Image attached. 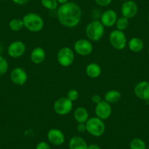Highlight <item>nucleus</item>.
Masks as SVG:
<instances>
[{
  "label": "nucleus",
  "instance_id": "obj_5",
  "mask_svg": "<svg viewBox=\"0 0 149 149\" xmlns=\"http://www.w3.org/2000/svg\"><path fill=\"white\" fill-rule=\"evenodd\" d=\"M109 42L111 46L116 50L121 51L127 45V36L123 31L115 29L109 34Z\"/></svg>",
  "mask_w": 149,
  "mask_h": 149
},
{
  "label": "nucleus",
  "instance_id": "obj_37",
  "mask_svg": "<svg viewBox=\"0 0 149 149\" xmlns=\"http://www.w3.org/2000/svg\"><path fill=\"white\" fill-rule=\"evenodd\" d=\"M148 22H149V15H148Z\"/></svg>",
  "mask_w": 149,
  "mask_h": 149
},
{
  "label": "nucleus",
  "instance_id": "obj_3",
  "mask_svg": "<svg viewBox=\"0 0 149 149\" xmlns=\"http://www.w3.org/2000/svg\"><path fill=\"white\" fill-rule=\"evenodd\" d=\"M104 34V26L98 20L91 21L86 27V35L88 40L92 42L100 41L103 37Z\"/></svg>",
  "mask_w": 149,
  "mask_h": 149
},
{
  "label": "nucleus",
  "instance_id": "obj_11",
  "mask_svg": "<svg viewBox=\"0 0 149 149\" xmlns=\"http://www.w3.org/2000/svg\"><path fill=\"white\" fill-rule=\"evenodd\" d=\"M26 45L20 40H15L11 42L8 47V54L13 58H18L22 56L26 52Z\"/></svg>",
  "mask_w": 149,
  "mask_h": 149
},
{
  "label": "nucleus",
  "instance_id": "obj_6",
  "mask_svg": "<svg viewBox=\"0 0 149 149\" xmlns=\"http://www.w3.org/2000/svg\"><path fill=\"white\" fill-rule=\"evenodd\" d=\"M57 61L64 67H70L74 61V51L69 47H63L58 51L56 55Z\"/></svg>",
  "mask_w": 149,
  "mask_h": 149
},
{
  "label": "nucleus",
  "instance_id": "obj_30",
  "mask_svg": "<svg viewBox=\"0 0 149 149\" xmlns=\"http://www.w3.org/2000/svg\"><path fill=\"white\" fill-rule=\"evenodd\" d=\"M102 97L101 96L99 95V94H94V95H92V97H91V101H92L93 103H94V104H98L99 102H100L102 101Z\"/></svg>",
  "mask_w": 149,
  "mask_h": 149
},
{
  "label": "nucleus",
  "instance_id": "obj_19",
  "mask_svg": "<svg viewBox=\"0 0 149 149\" xmlns=\"http://www.w3.org/2000/svg\"><path fill=\"white\" fill-rule=\"evenodd\" d=\"M86 73L89 78H97L102 73L101 67L95 62L89 63L86 67Z\"/></svg>",
  "mask_w": 149,
  "mask_h": 149
},
{
  "label": "nucleus",
  "instance_id": "obj_1",
  "mask_svg": "<svg viewBox=\"0 0 149 149\" xmlns=\"http://www.w3.org/2000/svg\"><path fill=\"white\" fill-rule=\"evenodd\" d=\"M56 15L58 21L63 26L74 28L80 24L82 17V11L79 5L72 2L61 5L57 8Z\"/></svg>",
  "mask_w": 149,
  "mask_h": 149
},
{
  "label": "nucleus",
  "instance_id": "obj_26",
  "mask_svg": "<svg viewBox=\"0 0 149 149\" xmlns=\"http://www.w3.org/2000/svg\"><path fill=\"white\" fill-rule=\"evenodd\" d=\"M9 68L8 61L5 57L0 55V77L3 76L8 72Z\"/></svg>",
  "mask_w": 149,
  "mask_h": 149
},
{
  "label": "nucleus",
  "instance_id": "obj_23",
  "mask_svg": "<svg viewBox=\"0 0 149 149\" xmlns=\"http://www.w3.org/2000/svg\"><path fill=\"white\" fill-rule=\"evenodd\" d=\"M130 149H146V144L141 138L132 139L130 143Z\"/></svg>",
  "mask_w": 149,
  "mask_h": 149
},
{
  "label": "nucleus",
  "instance_id": "obj_27",
  "mask_svg": "<svg viewBox=\"0 0 149 149\" xmlns=\"http://www.w3.org/2000/svg\"><path fill=\"white\" fill-rule=\"evenodd\" d=\"M67 97L73 102L74 101L78 100V99L79 98V92L76 89H71L67 93Z\"/></svg>",
  "mask_w": 149,
  "mask_h": 149
},
{
  "label": "nucleus",
  "instance_id": "obj_8",
  "mask_svg": "<svg viewBox=\"0 0 149 149\" xmlns=\"http://www.w3.org/2000/svg\"><path fill=\"white\" fill-rule=\"evenodd\" d=\"M93 49V45L89 40L79 39L74 44V53L83 56L90 55L92 53Z\"/></svg>",
  "mask_w": 149,
  "mask_h": 149
},
{
  "label": "nucleus",
  "instance_id": "obj_13",
  "mask_svg": "<svg viewBox=\"0 0 149 149\" xmlns=\"http://www.w3.org/2000/svg\"><path fill=\"white\" fill-rule=\"evenodd\" d=\"M134 94L139 100L149 101V82L143 81L137 83L134 87Z\"/></svg>",
  "mask_w": 149,
  "mask_h": 149
},
{
  "label": "nucleus",
  "instance_id": "obj_14",
  "mask_svg": "<svg viewBox=\"0 0 149 149\" xmlns=\"http://www.w3.org/2000/svg\"><path fill=\"white\" fill-rule=\"evenodd\" d=\"M117 19H118V15L116 12L112 9L104 11L100 16V22L104 27L107 28L116 25Z\"/></svg>",
  "mask_w": 149,
  "mask_h": 149
},
{
  "label": "nucleus",
  "instance_id": "obj_35",
  "mask_svg": "<svg viewBox=\"0 0 149 149\" xmlns=\"http://www.w3.org/2000/svg\"><path fill=\"white\" fill-rule=\"evenodd\" d=\"M120 1H122V2H125V1H127V0H120Z\"/></svg>",
  "mask_w": 149,
  "mask_h": 149
},
{
  "label": "nucleus",
  "instance_id": "obj_25",
  "mask_svg": "<svg viewBox=\"0 0 149 149\" xmlns=\"http://www.w3.org/2000/svg\"><path fill=\"white\" fill-rule=\"evenodd\" d=\"M41 5L48 10H55L58 8L57 0H41Z\"/></svg>",
  "mask_w": 149,
  "mask_h": 149
},
{
  "label": "nucleus",
  "instance_id": "obj_15",
  "mask_svg": "<svg viewBox=\"0 0 149 149\" xmlns=\"http://www.w3.org/2000/svg\"><path fill=\"white\" fill-rule=\"evenodd\" d=\"M48 140L52 145L56 146H61L65 141V135L61 130L58 129H51L48 131Z\"/></svg>",
  "mask_w": 149,
  "mask_h": 149
},
{
  "label": "nucleus",
  "instance_id": "obj_36",
  "mask_svg": "<svg viewBox=\"0 0 149 149\" xmlns=\"http://www.w3.org/2000/svg\"><path fill=\"white\" fill-rule=\"evenodd\" d=\"M148 55H149V48H148Z\"/></svg>",
  "mask_w": 149,
  "mask_h": 149
},
{
  "label": "nucleus",
  "instance_id": "obj_22",
  "mask_svg": "<svg viewBox=\"0 0 149 149\" xmlns=\"http://www.w3.org/2000/svg\"><path fill=\"white\" fill-rule=\"evenodd\" d=\"M9 28L13 31H20L24 28V21L20 18H13L9 22Z\"/></svg>",
  "mask_w": 149,
  "mask_h": 149
},
{
  "label": "nucleus",
  "instance_id": "obj_17",
  "mask_svg": "<svg viewBox=\"0 0 149 149\" xmlns=\"http://www.w3.org/2000/svg\"><path fill=\"white\" fill-rule=\"evenodd\" d=\"M73 116L78 124L80 123L85 124L89 118V114L86 108L84 107H78L74 110Z\"/></svg>",
  "mask_w": 149,
  "mask_h": 149
},
{
  "label": "nucleus",
  "instance_id": "obj_28",
  "mask_svg": "<svg viewBox=\"0 0 149 149\" xmlns=\"http://www.w3.org/2000/svg\"><path fill=\"white\" fill-rule=\"evenodd\" d=\"M113 0H94L95 3L100 7H107L111 4Z\"/></svg>",
  "mask_w": 149,
  "mask_h": 149
},
{
  "label": "nucleus",
  "instance_id": "obj_12",
  "mask_svg": "<svg viewBox=\"0 0 149 149\" xmlns=\"http://www.w3.org/2000/svg\"><path fill=\"white\" fill-rule=\"evenodd\" d=\"M138 12L137 5L132 0H127L124 2L121 8V13L122 16L131 19L137 15Z\"/></svg>",
  "mask_w": 149,
  "mask_h": 149
},
{
  "label": "nucleus",
  "instance_id": "obj_9",
  "mask_svg": "<svg viewBox=\"0 0 149 149\" xmlns=\"http://www.w3.org/2000/svg\"><path fill=\"white\" fill-rule=\"evenodd\" d=\"M11 81L16 86H24L28 81V74L22 67H17L13 69L10 74Z\"/></svg>",
  "mask_w": 149,
  "mask_h": 149
},
{
  "label": "nucleus",
  "instance_id": "obj_29",
  "mask_svg": "<svg viewBox=\"0 0 149 149\" xmlns=\"http://www.w3.org/2000/svg\"><path fill=\"white\" fill-rule=\"evenodd\" d=\"M36 149H51V148L48 143L45 141H42L37 143V146H36Z\"/></svg>",
  "mask_w": 149,
  "mask_h": 149
},
{
  "label": "nucleus",
  "instance_id": "obj_24",
  "mask_svg": "<svg viewBox=\"0 0 149 149\" xmlns=\"http://www.w3.org/2000/svg\"><path fill=\"white\" fill-rule=\"evenodd\" d=\"M129 25H130L129 19L124 16H121L120 17V18H118L116 23V29L120 30V31H123L128 28Z\"/></svg>",
  "mask_w": 149,
  "mask_h": 149
},
{
  "label": "nucleus",
  "instance_id": "obj_10",
  "mask_svg": "<svg viewBox=\"0 0 149 149\" xmlns=\"http://www.w3.org/2000/svg\"><path fill=\"white\" fill-rule=\"evenodd\" d=\"M112 106L111 104L106 102L105 100H102L100 102L96 104L95 115L97 118L100 119L107 120L112 115Z\"/></svg>",
  "mask_w": 149,
  "mask_h": 149
},
{
  "label": "nucleus",
  "instance_id": "obj_2",
  "mask_svg": "<svg viewBox=\"0 0 149 149\" xmlns=\"http://www.w3.org/2000/svg\"><path fill=\"white\" fill-rule=\"evenodd\" d=\"M24 28L31 32H39L43 29L44 20L39 14L35 13H29L22 18Z\"/></svg>",
  "mask_w": 149,
  "mask_h": 149
},
{
  "label": "nucleus",
  "instance_id": "obj_33",
  "mask_svg": "<svg viewBox=\"0 0 149 149\" xmlns=\"http://www.w3.org/2000/svg\"><path fill=\"white\" fill-rule=\"evenodd\" d=\"M87 149H100V147L97 144H90L88 145V148Z\"/></svg>",
  "mask_w": 149,
  "mask_h": 149
},
{
  "label": "nucleus",
  "instance_id": "obj_7",
  "mask_svg": "<svg viewBox=\"0 0 149 149\" xmlns=\"http://www.w3.org/2000/svg\"><path fill=\"white\" fill-rule=\"evenodd\" d=\"M73 103L67 97H61L57 99L54 104V110L59 116L67 115L72 110Z\"/></svg>",
  "mask_w": 149,
  "mask_h": 149
},
{
  "label": "nucleus",
  "instance_id": "obj_34",
  "mask_svg": "<svg viewBox=\"0 0 149 149\" xmlns=\"http://www.w3.org/2000/svg\"><path fill=\"white\" fill-rule=\"evenodd\" d=\"M57 2H58V3L60 4V5H64V4L69 2V0H57Z\"/></svg>",
  "mask_w": 149,
  "mask_h": 149
},
{
  "label": "nucleus",
  "instance_id": "obj_32",
  "mask_svg": "<svg viewBox=\"0 0 149 149\" xmlns=\"http://www.w3.org/2000/svg\"><path fill=\"white\" fill-rule=\"evenodd\" d=\"M12 1L17 5H24L28 3L29 0H12Z\"/></svg>",
  "mask_w": 149,
  "mask_h": 149
},
{
  "label": "nucleus",
  "instance_id": "obj_16",
  "mask_svg": "<svg viewBox=\"0 0 149 149\" xmlns=\"http://www.w3.org/2000/svg\"><path fill=\"white\" fill-rule=\"evenodd\" d=\"M46 58L45 51L41 47H36L30 54V59L34 64H40Z\"/></svg>",
  "mask_w": 149,
  "mask_h": 149
},
{
  "label": "nucleus",
  "instance_id": "obj_20",
  "mask_svg": "<svg viewBox=\"0 0 149 149\" xmlns=\"http://www.w3.org/2000/svg\"><path fill=\"white\" fill-rule=\"evenodd\" d=\"M129 49L133 53H139L144 48V43L139 37H132L127 42Z\"/></svg>",
  "mask_w": 149,
  "mask_h": 149
},
{
  "label": "nucleus",
  "instance_id": "obj_21",
  "mask_svg": "<svg viewBox=\"0 0 149 149\" xmlns=\"http://www.w3.org/2000/svg\"><path fill=\"white\" fill-rule=\"evenodd\" d=\"M104 98V100L110 104H114L120 101L121 99V94L118 90H109L105 93Z\"/></svg>",
  "mask_w": 149,
  "mask_h": 149
},
{
  "label": "nucleus",
  "instance_id": "obj_31",
  "mask_svg": "<svg viewBox=\"0 0 149 149\" xmlns=\"http://www.w3.org/2000/svg\"><path fill=\"white\" fill-rule=\"evenodd\" d=\"M77 130L78 132L84 133L86 131V124H83V123H80L77 125Z\"/></svg>",
  "mask_w": 149,
  "mask_h": 149
},
{
  "label": "nucleus",
  "instance_id": "obj_18",
  "mask_svg": "<svg viewBox=\"0 0 149 149\" xmlns=\"http://www.w3.org/2000/svg\"><path fill=\"white\" fill-rule=\"evenodd\" d=\"M88 144L83 137L74 136L69 142V149H87Z\"/></svg>",
  "mask_w": 149,
  "mask_h": 149
},
{
  "label": "nucleus",
  "instance_id": "obj_4",
  "mask_svg": "<svg viewBox=\"0 0 149 149\" xmlns=\"http://www.w3.org/2000/svg\"><path fill=\"white\" fill-rule=\"evenodd\" d=\"M86 132L94 137H100L105 132V124L104 121L97 116L88 118L85 123Z\"/></svg>",
  "mask_w": 149,
  "mask_h": 149
}]
</instances>
